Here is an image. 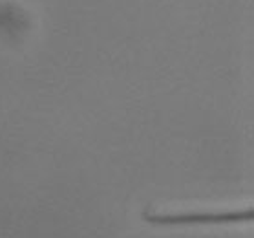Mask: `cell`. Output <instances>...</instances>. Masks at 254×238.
<instances>
[{
  "label": "cell",
  "mask_w": 254,
  "mask_h": 238,
  "mask_svg": "<svg viewBox=\"0 0 254 238\" xmlns=\"http://www.w3.org/2000/svg\"><path fill=\"white\" fill-rule=\"evenodd\" d=\"M143 220L152 226H212V224H243L254 220L253 207L227 213H178V215H157L143 213Z\"/></svg>",
  "instance_id": "cell-1"
}]
</instances>
